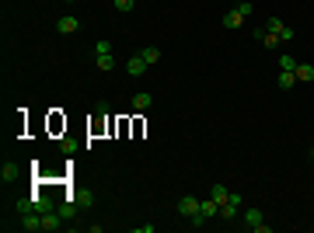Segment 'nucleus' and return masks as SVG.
<instances>
[{"label": "nucleus", "mask_w": 314, "mask_h": 233, "mask_svg": "<svg viewBox=\"0 0 314 233\" xmlns=\"http://www.w3.org/2000/svg\"><path fill=\"white\" fill-rule=\"evenodd\" d=\"M241 219H244V226H248V230H255V233H269V230H273V226L262 219V209H244Z\"/></svg>", "instance_id": "f257e3e1"}, {"label": "nucleus", "mask_w": 314, "mask_h": 233, "mask_svg": "<svg viewBox=\"0 0 314 233\" xmlns=\"http://www.w3.org/2000/svg\"><path fill=\"white\" fill-rule=\"evenodd\" d=\"M178 213L185 216V219H196V216L203 213V202H199L196 195H182V198H178Z\"/></svg>", "instance_id": "f03ea898"}, {"label": "nucleus", "mask_w": 314, "mask_h": 233, "mask_svg": "<svg viewBox=\"0 0 314 233\" xmlns=\"http://www.w3.org/2000/svg\"><path fill=\"white\" fill-rule=\"evenodd\" d=\"M265 32H273V35H279L283 42H290V39H294V28H286V24H283L279 18H269V21H265Z\"/></svg>", "instance_id": "7ed1b4c3"}, {"label": "nucleus", "mask_w": 314, "mask_h": 233, "mask_svg": "<svg viewBox=\"0 0 314 233\" xmlns=\"http://www.w3.org/2000/svg\"><path fill=\"white\" fill-rule=\"evenodd\" d=\"M143 70H147V59L140 56V53L126 63V73H129V77H143Z\"/></svg>", "instance_id": "20e7f679"}, {"label": "nucleus", "mask_w": 314, "mask_h": 233, "mask_svg": "<svg viewBox=\"0 0 314 233\" xmlns=\"http://www.w3.org/2000/svg\"><path fill=\"white\" fill-rule=\"evenodd\" d=\"M255 39L262 42L265 49H279V42H283L279 35H273V32H265V28H258V32H255Z\"/></svg>", "instance_id": "39448f33"}, {"label": "nucleus", "mask_w": 314, "mask_h": 233, "mask_svg": "<svg viewBox=\"0 0 314 233\" xmlns=\"http://www.w3.org/2000/svg\"><path fill=\"white\" fill-rule=\"evenodd\" d=\"M56 28L63 32V35H74V32L80 28V21L74 18V14H66V18H59V21H56Z\"/></svg>", "instance_id": "423d86ee"}, {"label": "nucleus", "mask_w": 314, "mask_h": 233, "mask_svg": "<svg viewBox=\"0 0 314 233\" xmlns=\"http://www.w3.org/2000/svg\"><path fill=\"white\" fill-rule=\"evenodd\" d=\"M150 105H154V97L147 94V91H140V94H133V108H137V112H147Z\"/></svg>", "instance_id": "0eeeda50"}, {"label": "nucleus", "mask_w": 314, "mask_h": 233, "mask_svg": "<svg viewBox=\"0 0 314 233\" xmlns=\"http://www.w3.org/2000/svg\"><path fill=\"white\" fill-rule=\"evenodd\" d=\"M294 77H297V80H314V66H311V63H297Z\"/></svg>", "instance_id": "6e6552de"}, {"label": "nucleus", "mask_w": 314, "mask_h": 233, "mask_svg": "<svg viewBox=\"0 0 314 233\" xmlns=\"http://www.w3.org/2000/svg\"><path fill=\"white\" fill-rule=\"evenodd\" d=\"M0 177H4V185H7V181H14V177H18V164H14V160H4V171H0Z\"/></svg>", "instance_id": "1a4fd4ad"}, {"label": "nucleus", "mask_w": 314, "mask_h": 233, "mask_svg": "<svg viewBox=\"0 0 314 233\" xmlns=\"http://www.w3.org/2000/svg\"><path fill=\"white\" fill-rule=\"evenodd\" d=\"M203 216H206V219L220 216V202H213V198H203Z\"/></svg>", "instance_id": "9d476101"}, {"label": "nucleus", "mask_w": 314, "mask_h": 233, "mask_svg": "<svg viewBox=\"0 0 314 233\" xmlns=\"http://www.w3.org/2000/svg\"><path fill=\"white\" fill-rule=\"evenodd\" d=\"M210 198H213V202H220V205H223V202L231 198V192H227L223 185H213V188H210Z\"/></svg>", "instance_id": "9b49d317"}, {"label": "nucleus", "mask_w": 314, "mask_h": 233, "mask_svg": "<svg viewBox=\"0 0 314 233\" xmlns=\"http://www.w3.org/2000/svg\"><path fill=\"white\" fill-rule=\"evenodd\" d=\"M276 84H279L283 91H290V87H294V84H297V77H294V73H290V70H279V80H276Z\"/></svg>", "instance_id": "f8f14e48"}, {"label": "nucleus", "mask_w": 314, "mask_h": 233, "mask_svg": "<svg viewBox=\"0 0 314 233\" xmlns=\"http://www.w3.org/2000/svg\"><path fill=\"white\" fill-rule=\"evenodd\" d=\"M140 56L147 59V66H154L157 59H161V49H157V45H147V49H143V53H140Z\"/></svg>", "instance_id": "ddd939ff"}, {"label": "nucleus", "mask_w": 314, "mask_h": 233, "mask_svg": "<svg viewBox=\"0 0 314 233\" xmlns=\"http://www.w3.org/2000/svg\"><path fill=\"white\" fill-rule=\"evenodd\" d=\"M241 21H244V14H237V11H227V14H223V24H227V28H241Z\"/></svg>", "instance_id": "4468645a"}, {"label": "nucleus", "mask_w": 314, "mask_h": 233, "mask_svg": "<svg viewBox=\"0 0 314 233\" xmlns=\"http://www.w3.org/2000/svg\"><path fill=\"white\" fill-rule=\"evenodd\" d=\"M234 11H237V14H244V18H248V14L255 11V4H252V0H237V4H234Z\"/></svg>", "instance_id": "2eb2a0df"}, {"label": "nucleus", "mask_w": 314, "mask_h": 233, "mask_svg": "<svg viewBox=\"0 0 314 233\" xmlns=\"http://www.w3.org/2000/svg\"><path fill=\"white\" fill-rule=\"evenodd\" d=\"M112 66H116V59H112V53H105V56H98V70H105V73H108Z\"/></svg>", "instance_id": "dca6fc26"}, {"label": "nucleus", "mask_w": 314, "mask_h": 233, "mask_svg": "<svg viewBox=\"0 0 314 233\" xmlns=\"http://www.w3.org/2000/svg\"><path fill=\"white\" fill-rule=\"evenodd\" d=\"M279 70H290V73H294V70H297V59L294 56H279Z\"/></svg>", "instance_id": "f3484780"}, {"label": "nucleus", "mask_w": 314, "mask_h": 233, "mask_svg": "<svg viewBox=\"0 0 314 233\" xmlns=\"http://www.w3.org/2000/svg\"><path fill=\"white\" fill-rule=\"evenodd\" d=\"M95 53H98V56H105V53H112V42H108V39H101L98 45H95Z\"/></svg>", "instance_id": "a211bd4d"}, {"label": "nucleus", "mask_w": 314, "mask_h": 233, "mask_svg": "<svg viewBox=\"0 0 314 233\" xmlns=\"http://www.w3.org/2000/svg\"><path fill=\"white\" fill-rule=\"evenodd\" d=\"M133 4H137V0H116V11L126 14V11H133Z\"/></svg>", "instance_id": "6ab92c4d"}, {"label": "nucleus", "mask_w": 314, "mask_h": 233, "mask_svg": "<svg viewBox=\"0 0 314 233\" xmlns=\"http://www.w3.org/2000/svg\"><path fill=\"white\" fill-rule=\"evenodd\" d=\"M311 160H314V146H311Z\"/></svg>", "instance_id": "aec40b11"}, {"label": "nucleus", "mask_w": 314, "mask_h": 233, "mask_svg": "<svg viewBox=\"0 0 314 233\" xmlns=\"http://www.w3.org/2000/svg\"><path fill=\"white\" fill-rule=\"evenodd\" d=\"M66 4H77V0H66Z\"/></svg>", "instance_id": "412c9836"}, {"label": "nucleus", "mask_w": 314, "mask_h": 233, "mask_svg": "<svg viewBox=\"0 0 314 233\" xmlns=\"http://www.w3.org/2000/svg\"><path fill=\"white\" fill-rule=\"evenodd\" d=\"M311 226H314V223H311Z\"/></svg>", "instance_id": "4be33fe9"}]
</instances>
